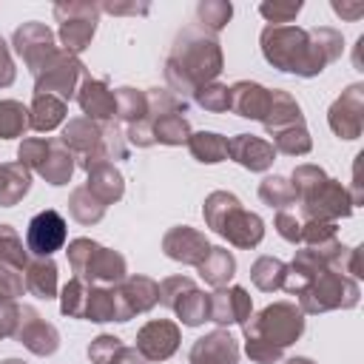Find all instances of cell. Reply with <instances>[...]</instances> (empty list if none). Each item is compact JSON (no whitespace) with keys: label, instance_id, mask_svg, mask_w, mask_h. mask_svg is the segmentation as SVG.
<instances>
[{"label":"cell","instance_id":"1","mask_svg":"<svg viewBox=\"0 0 364 364\" xmlns=\"http://www.w3.org/2000/svg\"><path fill=\"white\" fill-rule=\"evenodd\" d=\"M28 250L37 256H48L65 242V219L57 210H43L28 222Z\"/></svg>","mask_w":364,"mask_h":364}]
</instances>
